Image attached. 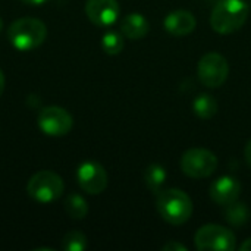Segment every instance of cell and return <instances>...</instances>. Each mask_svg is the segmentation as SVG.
Here are the masks:
<instances>
[{
	"mask_svg": "<svg viewBox=\"0 0 251 251\" xmlns=\"http://www.w3.org/2000/svg\"><path fill=\"white\" fill-rule=\"evenodd\" d=\"M156 210L171 225H184L190 221L194 206L190 196L178 188H168L157 193Z\"/></svg>",
	"mask_w": 251,
	"mask_h": 251,
	"instance_id": "6da1fadb",
	"label": "cell"
},
{
	"mask_svg": "<svg viewBox=\"0 0 251 251\" xmlns=\"http://www.w3.org/2000/svg\"><path fill=\"white\" fill-rule=\"evenodd\" d=\"M249 12L250 9L244 0H222L212 12L210 25L219 34H232L243 28Z\"/></svg>",
	"mask_w": 251,
	"mask_h": 251,
	"instance_id": "7a4b0ae2",
	"label": "cell"
},
{
	"mask_svg": "<svg viewBox=\"0 0 251 251\" xmlns=\"http://www.w3.org/2000/svg\"><path fill=\"white\" fill-rule=\"evenodd\" d=\"M47 37L44 22L35 18H21L10 24L7 38L10 44L21 51H29L40 47Z\"/></svg>",
	"mask_w": 251,
	"mask_h": 251,
	"instance_id": "3957f363",
	"label": "cell"
},
{
	"mask_svg": "<svg viewBox=\"0 0 251 251\" xmlns=\"http://www.w3.org/2000/svg\"><path fill=\"white\" fill-rule=\"evenodd\" d=\"M63 179L53 171H38L29 178L26 185L28 196L41 204L57 200L63 194Z\"/></svg>",
	"mask_w": 251,
	"mask_h": 251,
	"instance_id": "277c9868",
	"label": "cell"
},
{
	"mask_svg": "<svg viewBox=\"0 0 251 251\" xmlns=\"http://www.w3.org/2000/svg\"><path fill=\"white\" fill-rule=\"evenodd\" d=\"M194 243L200 251H234L237 249V238L234 232L215 224L199 228L194 235Z\"/></svg>",
	"mask_w": 251,
	"mask_h": 251,
	"instance_id": "5b68a950",
	"label": "cell"
},
{
	"mask_svg": "<svg viewBox=\"0 0 251 251\" xmlns=\"http://www.w3.org/2000/svg\"><path fill=\"white\" fill-rule=\"evenodd\" d=\"M181 171L194 179L209 178L218 169V157L207 149L194 147L187 150L181 157Z\"/></svg>",
	"mask_w": 251,
	"mask_h": 251,
	"instance_id": "8992f818",
	"label": "cell"
},
{
	"mask_svg": "<svg viewBox=\"0 0 251 251\" xmlns=\"http://www.w3.org/2000/svg\"><path fill=\"white\" fill-rule=\"evenodd\" d=\"M197 74H199V79L206 87L209 88L222 87L228 79V74H229L228 60L216 51L206 53L199 62Z\"/></svg>",
	"mask_w": 251,
	"mask_h": 251,
	"instance_id": "52a82bcc",
	"label": "cell"
},
{
	"mask_svg": "<svg viewBox=\"0 0 251 251\" xmlns=\"http://www.w3.org/2000/svg\"><path fill=\"white\" fill-rule=\"evenodd\" d=\"M37 122L40 129L50 137H63L72 129L74 125L71 113L59 106L44 107L40 112Z\"/></svg>",
	"mask_w": 251,
	"mask_h": 251,
	"instance_id": "ba28073f",
	"label": "cell"
},
{
	"mask_svg": "<svg viewBox=\"0 0 251 251\" xmlns=\"http://www.w3.org/2000/svg\"><path fill=\"white\" fill-rule=\"evenodd\" d=\"M76 179L81 187L88 194L97 196L101 194L107 187V172L106 169L93 160L84 162L76 171Z\"/></svg>",
	"mask_w": 251,
	"mask_h": 251,
	"instance_id": "9c48e42d",
	"label": "cell"
},
{
	"mask_svg": "<svg viewBox=\"0 0 251 251\" xmlns=\"http://www.w3.org/2000/svg\"><path fill=\"white\" fill-rule=\"evenodd\" d=\"M85 13L96 26L106 28L116 22L121 7L118 0H87Z\"/></svg>",
	"mask_w": 251,
	"mask_h": 251,
	"instance_id": "30bf717a",
	"label": "cell"
},
{
	"mask_svg": "<svg viewBox=\"0 0 251 251\" xmlns=\"http://www.w3.org/2000/svg\"><path fill=\"white\" fill-rule=\"evenodd\" d=\"M209 194L216 204L228 206L238 200L241 194V184L234 176H221L210 185Z\"/></svg>",
	"mask_w": 251,
	"mask_h": 251,
	"instance_id": "8fae6325",
	"label": "cell"
},
{
	"mask_svg": "<svg viewBox=\"0 0 251 251\" xmlns=\"http://www.w3.org/2000/svg\"><path fill=\"white\" fill-rule=\"evenodd\" d=\"M165 29L175 37H185L188 34H191L196 26H197V19L196 16L184 9L179 10H174L171 12L166 18H165Z\"/></svg>",
	"mask_w": 251,
	"mask_h": 251,
	"instance_id": "7c38bea8",
	"label": "cell"
},
{
	"mask_svg": "<svg viewBox=\"0 0 251 251\" xmlns=\"http://www.w3.org/2000/svg\"><path fill=\"white\" fill-rule=\"evenodd\" d=\"M150 31V22L141 13H129L121 21V32L129 40H141Z\"/></svg>",
	"mask_w": 251,
	"mask_h": 251,
	"instance_id": "4fadbf2b",
	"label": "cell"
},
{
	"mask_svg": "<svg viewBox=\"0 0 251 251\" xmlns=\"http://www.w3.org/2000/svg\"><path fill=\"white\" fill-rule=\"evenodd\" d=\"M166 178H168V174H166V171H165V168L162 165L151 163L144 171V182H146L147 188L154 194L162 191V187L165 185Z\"/></svg>",
	"mask_w": 251,
	"mask_h": 251,
	"instance_id": "5bb4252c",
	"label": "cell"
},
{
	"mask_svg": "<svg viewBox=\"0 0 251 251\" xmlns=\"http://www.w3.org/2000/svg\"><path fill=\"white\" fill-rule=\"evenodd\" d=\"M193 110L201 119H212L218 113V101L210 94H200L193 101Z\"/></svg>",
	"mask_w": 251,
	"mask_h": 251,
	"instance_id": "9a60e30c",
	"label": "cell"
},
{
	"mask_svg": "<svg viewBox=\"0 0 251 251\" xmlns=\"http://www.w3.org/2000/svg\"><path fill=\"white\" fill-rule=\"evenodd\" d=\"M65 212L72 219H84L88 213V204L79 194H69L65 200Z\"/></svg>",
	"mask_w": 251,
	"mask_h": 251,
	"instance_id": "2e32d148",
	"label": "cell"
},
{
	"mask_svg": "<svg viewBox=\"0 0 251 251\" xmlns=\"http://www.w3.org/2000/svg\"><path fill=\"white\" fill-rule=\"evenodd\" d=\"M225 219L234 226H243L249 221V209L244 203H231L225 206Z\"/></svg>",
	"mask_w": 251,
	"mask_h": 251,
	"instance_id": "e0dca14e",
	"label": "cell"
},
{
	"mask_svg": "<svg viewBox=\"0 0 251 251\" xmlns=\"http://www.w3.org/2000/svg\"><path fill=\"white\" fill-rule=\"evenodd\" d=\"M124 46H125V43H124L122 32L119 34L116 31H107L101 38V47L110 56L119 54L124 50Z\"/></svg>",
	"mask_w": 251,
	"mask_h": 251,
	"instance_id": "ac0fdd59",
	"label": "cell"
},
{
	"mask_svg": "<svg viewBox=\"0 0 251 251\" xmlns=\"http://www.w3.org/2000/svg\"><path fill=\"white\" fill-rule=\"evenodd\" d=\"M87 246V237L79 231H71L62 240V249L65 251H84Z\"/></svg>",
	"mask_w": 251,
	"mask_h": 251,
	"instance_id": "d6986e66",
	"label": "cell"
},
{
	"mask_svg": "<svg viewBox=\"0 0 251 251\" xmlns=\"http://www.w3.org/2000/svg\"><path fill=\"white\" fill-rule=\"evenodd\" d=\"M162 250H165V251H187L188 249H187L184 244L178 243V241H169L168 244H165V246L162 247Z\"/></svg>",
	"mask_w": 251,
	"mask_h": 251,
	"instance_id": "ffe728a7",
	"label": "cell"
},
{
	"mask_svg": "<svg viewBox=\"0 0 251 251\" xmlns=\"http://www.w3.org/2000/svg\"><path fill=\"white\" fill-rule=\"evenodd\" d=\"M244 156H246V162H247V165L251 168V140L247 143V146H246Z\"/></svg>",
	"mask_w": 251,
	"mask_h": 251,
	"instance_id": "44dd1931",
	"label": "cell"
},
{
	"mask_svg": "<svg viewBox=\"0 0 251 251\" xmlns=\"http://www.w3.org/2000/svg\"><path fill=\"white\" fill-rule=\"evenodd\" d=\"M22 3H25V4H29V6H40V4H43L46 0H21Z\"/></svg>",
	"mask_w": 251,
	"mask_h": 251,
	"instance_id": "7402d4cb",
	"label": "cell"
},
{
	"mask_svg": "<svg viewBox=\"0 0 251 251\" xmlns=\"http://www.w3.org/2000/svg\"><path fill=\"white\" fill-rule=\"evenodd\" d=\"M240 250L241 251H251V238L246 240L241 246H240Z\"/></svg>",
	"mask_w": 251,
	"mask_h": 251,
	"instance_id": "603a6c76",
	"label": "cell"
},
{
	"mask_svg": "<svg viewBox=\"0 0 251 251\" xmlns=\"http://www.w3.org/2000/svg\"><path fill=\"white\" fill-rule=\"evenodd\" d=\"M4 90V75H3V71L0 69V96Z\"/></svg>",
	"mask_w": 251,
	"mask_h": 251,
	"instance_id": "cb8c5ba5",
	"label": "cell"
},
{
	"mask_svg": "<svg viewBox=\"0 0 251 251\" xmlns=\"http://www.w3.org/2000/svg\"><path fill=\"white\" fill-rule=\"evenodd\" d=\"M3 28V21H1V18H0V29Z\"/></svg>",
	"mask_w": 251,
	"mask_h": 251,
	"instance_id": "d4e9b609",
	"label": "cell"
}]
</instances>
